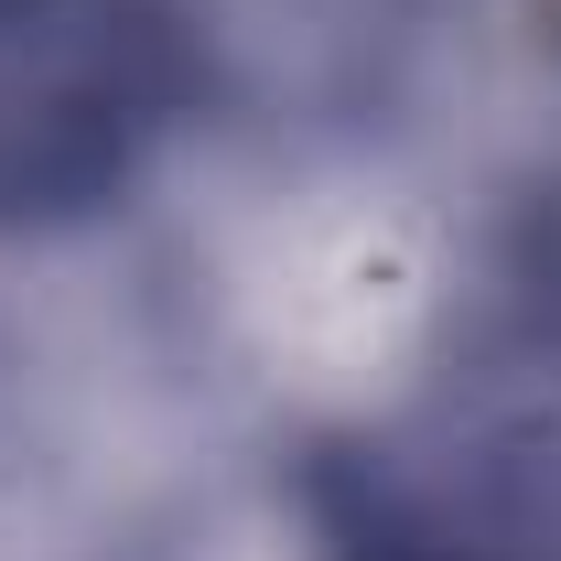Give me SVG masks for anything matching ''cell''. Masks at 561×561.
I'll return each mask as SVG.
<instances>
[{
	"mask_svg": "<svg viewBox=\"0 0 561 561\" xmlns=\"http://www.w3.org/2000/svg\"><path fill=\"white\" fill-rule=\"evenodd\" d=\"M184 98V44L151 0H0V216L119 195Z\"/></svg>",
	"mask_w": 561,
	"mask_h": 561,
	"instance_id": "1",
	"label": "cell"
}]
</instances>
